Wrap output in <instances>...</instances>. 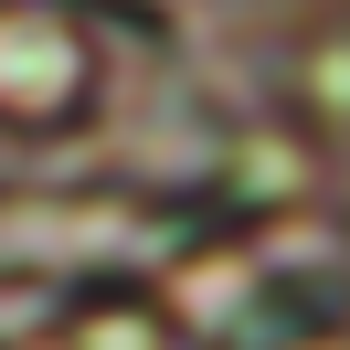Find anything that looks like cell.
Returning a JSON list of instances; mask_svg holds the SVG:
<instances>
[{
	"instance_id": "cell-1",
	"label": "cell",
	"mask_w": 350,
	"mask_h": 350,
	"mask_svg": "<svg viewBox=\"0 0 350 350\" xmlns=\"http://www.w3.org/2000/svg\"><path fill=\"white\" fill-rule=\"evenodd\" d=\"M276 96H286V117H297V138H308V149H350V11L286 22Z\"/></svg>"
},
{
	"instance_id": "cell-2",
	"label": "cell",
	"mask_w": 350,
	"mask_h": 350,
	"mask_svg": "<svg viewBox=\"0 0 350 350\" xmlns=\"http://www.w3.org/2000/svg\"><path fill=\"white\" fill-rule=\"evenodd\" d=\"M286 22H319V11H350V0H276Z\"/></svg>"
}]
</instances>
